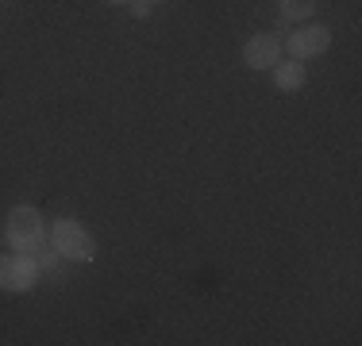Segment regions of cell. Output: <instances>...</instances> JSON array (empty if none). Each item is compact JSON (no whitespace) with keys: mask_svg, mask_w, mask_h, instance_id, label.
Segmentation results:
<instances>
[{"mask_svg":"<svg viewBox=\"0 0 362 346\" xmlns=\"http://www.w3.org/2000/svg\"><path fill=\"white\" fill-rule=\"evenodd\" d=\"M8 242H12L16 250H31L42 242V215L35 208H16V212L8 215Z\"/></svg>","mask_w":362,"mask_h":346,"instance_id":"3957f363","label":"cell"},{"mask_svg":"<svg viewBox=\"0 0 362 346\" xmlns=\"http://www.w3.org/2000/svg\"><path fill=\"white\" fill-rule=\"evenodd\" d=\"M132 16L146 20V16H151V0H132Z\"/></svg>","mask_w":362,"mask_h":346,"instance_id":"ba28073f","label":"cell"},{"mask_svg":"<svg viewBox=\"0 0 362 346\" xmlns=\"http://www.w3.org/2000/svg\"><path fill=\"white\" fill-rule=\"evenodd\" d=\"M313 4L316 0H281V12H286V20H308Z\"/></svg>","mask_w":362,"mask_h":346,"instance_id":"52a82bcc","label":"cell"},{"mask_svg":"<svg viewBox=\"0 0 362 346\" xmlns=\"http://www.w3.org/2000/svg\"><path fill=\"white\" fill-rule=\"evenodd\" d=\"M327 42H332V35H327V28H320V23H313V28L297 31L289 39V54L293 58H313V54H324Z\"/></svg>","mask_w":362,"mask_h":346,"instance_id":"5b68a950","label":"cell"},{"mask_svg":"<svg viewBox=\"0 0 362 346\" xmlns=\"http://www.w3.org/2000/svg\"><path fill=\"white\" fill-rule=\"evenodd\" d=\"M112 4H132V0H112Z\"/></svg>","mask_w":362,"mask_h":346,"instance_id":"9c48e42d","label":"cell"},{"mask_svg":"<svg viewBox=\"0 0 362 346\" xmlns=\"http://www.w3.org/2000/svg\"><path fill=\"white\" fill-rule=\"evenodd\" d=\"M50 242H54L58 254L70 258V262H93V254H97L93 235L81 227V223H74V220H58L54 227H50Z\"/></svg>","mask_w":362,"mask_h":346,"instance_id":"6da1fadb","label":"cell"},{"mask_svg":"<svg viewBox=\"0 0 362 346\" xmlns=\"http://www.w3.org/2000/svg\"><path fill=\"white\" fill-rule=\"evenodd\" d=\"M278 58H281V42L274 35H255L243 47V62L251 69H270V66H278Z\"/></svg>","mask_w":362,"mask_h":346,"instance_id":"277c9868","label":"cell"},{"mask_svg":"<svg viewBox=\"0 0 362 346\" xmlns=\"http://www.w3.org/2000/svg\"><path fill=\"white\" fill-rule=\"evenodd\" d=\"M35 281H39V266L28 250H20L16 258H0V289L28 292L35 289Z\"/></svg>","mask_w":362,"mask_h":346,"instance_id":"7a4b0ae2","label":"cell"},{"mask_svg":"<svg viewBox=\"0 0 362 346\" xmlns=\"http://www.w3.org/2000/svg\"><path fill=\"white\" fill-rule=\"evenodd\" d=\"M274 85L286 89V93L300 89V85H305V66H300V62H281L278 73H274Z\"/></svg>","mask_w":362,"mask_h":346,"instance_id":"8992f818","label":"cell"}]
</instances>
